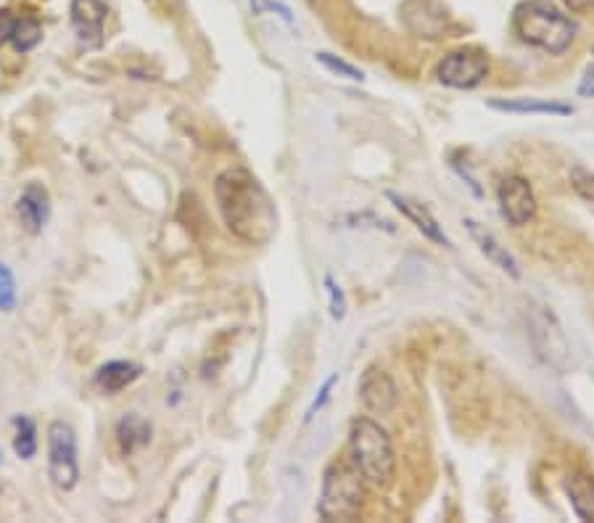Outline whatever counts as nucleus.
Here are the masks:
<instances>
[{
    "label": "nucleus",
    "mask_w": 594,
    "mask_h": 523,
    "mask_svg": "<svg viewBox=\"0 0 594 523\" xmlns=\"http://www.w3.org/2000/svg\"><path fill=\"white\" fill-rule=\"evenodd\" d=\"M214 199L222 220L243 244L264 246L278 233V212L270 193L243 167H230L214 180Z\"/></svg>",
    "instance_id": "1"
},
{
    "label": "nucleus",
    "mask_w": 594,
    "mask_h": 523,
    "mask_svg": "<svg viewBox=\"0 0 594 523\" xmlns=\"http://www.w3.org/2000/svg\"><path fill=\"white\" fill-rule=\"evenodd\" d=\"M513 30L526 45L558 56L571 48L579 27L552 0H526L515 8Z\"/></svg>",
    "instance_id": "2"
},
{
    "label": "nucleus",
    "mask_w": 594,
    "mask_h": 523,
    "mask_svg": "<svg viewBox=\"0 0 594 523\" xmlns=\"http://www.w3.org/2000/svg\"><path fill=\"white\" fill-rule=\"evenodd\" d=\"M349 450L354 468L362 473L367 484L386 489L394 481L396 457L389 434L375 420L357 418L349 431Z\"/></svg>",
    "instance_id": "3"
},
{
    "label": "nucleus",
    "mask_w": 594,
    "mask_h": 523,
    "mask_svg": "<svg viewBox=\"0 0 594 523\" xmlns=\"http://www.w3.org/2000/svg\"><path fill=\"white\" fill-rule=\"evenodd\" d=\"M354 463L333 460L323 476V492L317 502V513L325 521H354L365 505V484Z\"/></svg>",
    "instance_id": "4"
},
{
    "label": "nucleus",
    "mask_w": 594,
    "mask_h": 523,
    "mask_svg": "<svg viewBox=\"0 0 594 523\" xmlns=\"http://www.w3.org/2000/svg\"><path fill=\"white\" fill-rule=\"evenodd\" d=\"M528 339L534 344L536 354L544 365H550L558 373L571 368V344L565 339V331L555 312L544 304H531L526 310Z\"/></svg>",
    "instance_id": "5"
},
{
    "label": "nucleus",
    "mask_w": 594,
    "mask_h": 523,
    "mask_svg": "<svg viewBox=\"0 0 594 523\" xmlns=\"http://www.w3.org/2000/svg\"><path fill=\"white\" fill-rule=\"evenodd\" d=\"M48 476L61 492H72L80 484L77 434L66 420H53L48 426Z\"/></svg>",
    "instance_id": "6"
},
{
    "label": "nucleus",
    "mask_w": 594,
    "mask_h": 523,
    "mask_svg": "<svg viewBox=\"0 0 594 523\" xmlns=\"http://www.w3.org/2000/svg\"><path fill=\"white\" fill-rule=\"evenodd\" d=\"M489 74V61L476 51H455L439 64V80L449 88L470 90L481 85Z\"/></svg>",
    "instance_id": "7"
},
{
    "label": "nucleus",
    "mask_w": 594,
    "mask_h": 523,
    "mask_svg": "<svg viewBox=\"0 0 594 523\" xmlns=\"http://www.w3.org/2000/svg\"><path fill=\"white\" fill-rule=\"evenodd\" d=\"M497 201L499 212L510 225L521 228V225H528L536 217V196L528 180H523V177L507 175L497 185Z\"/></svg>",
    "instance_id": "8"
},
{
    "label": "nucleus",
    "mask_w": 594,
    "mask_h": 523,
    "mask_svg": "<svg viewBox=\"0 0 594 523\" xmlns=\"http://www.w3.org/2000/svg\"><path fill=\"white\" fill-rule=\"evenodd\" d=\"M69 14H72L74 32L85 48L103 45V27H106V16H109L106 0H72Z\"/></svg>",
    "instance_id": "9"
},
{
    "label": "nucleus",
    "mask_w": 594,
    "mask_h": 523,
    "mask_svg": "<svg viewBox=\"0 0 594 523\" xmlns=\"http://www.w3.org/2000/svg\"><path fill=\"white\" fill-rule=\"evenodd\" d=\"M16 217L30 236H40L51 220V193L43 183H27L16 199Z\"/></svg>",
    "instance_id": "10"
},
{
    "label": "nucleus",
    "mask_w": 594,
    "mask_h": 523,
    "mask_svg": "<svg viewBox=\"0 0 594 523\" xmlns=\"http://www.w3.org/2000/svg\"><path fill=\"white\" fill-rule=\"evenodd\" d=\"M357 391H360L362 405L375 415H389L396 407V399H399L391 376L386 370L378 368V365H370V368L362 373Z\"/></svg>",
    "instance_id": "11"
},
{
    "label": "nucleus",
    "mask_w": 594,
    "mask_h": 523,
    "mask_svg": "<svg viewBox=\"0 0 594 523\" xmlns=\"http://www.w3.org/2000/svg\"><path fill=\"white\" fill-rule=\"evenodd\" d=\"M389 199L394 201V207L399 209V212L407 217L410 222H415V228L423 233L426 238H431V241H436V244H444L449 246V238L447 233L439 228V222H436V217H433L431 212H428L423 204H418V201L407 199V196H399V193H389Z\"/></svg>",
    "instance_id": "12"
},
{
    "label": "nucleus",
    "mask_w": 594,
    "mask_h": 523,
    "mask_svg": "<svg viewBox=\"0 0 594 523\" xmlns=\"http://www.w3.org/2000/svg\"><path fill=\"white\" fill-rule=\"evenodd\" d=\"M143 368H140L138 362H127V360H114L101 365L93 378V384L96 389H101L103 394H117V391L127 389L140 378Z\"/></svg>",
    "instance_id": "13"
},
{
    "label": "nucleus",
    "mask_w": 594,
    "mask_h": 523,
    "mask_svg": "<svg viewBox=\"0 0 594 523\" xmlns=\"http://www.w3.org/2000/svg\"><path fill=\"white\" fill-rule=\"evenodd\" d=\"M465 225H468L470 236H473V241L478 244V249L484 251L486 257L492 259V262L499 267V270H505V273H510L513 278H518V275H521V270H518V262L513 259V254H510L505 246L499 244L497 238H494L489 230L481 228L476 220H465Z\"/></svg>",
    "instance_id": "14"
},
{
    "label": "nucleus",
    "mask_w": 594,
    "mask_h": 523,
    "mask_svg": "<svg viewBox=\"0 0 594 523\" xmlns=\"http://www.w3.org/2000/svg\"><path fill=\"white\" fill-rule=\"evenodd\" d=\"M565 494L581 521H594V476L592 473H571L565 479Z\"/></svg>",
    "instance_id": "15"
},
{
    "label": "nucleus",
    "mask_w": 594,
    "mask_h": 523,
    "mask_svg": "<svg viewBox=\"0 0 594 523\" xmlns=\"http://www.w3.org/2000/svg\"><path fill=\"white\" fill-rule=\"evenodd\" d=\"M489 106L497 111H510V114H558V117H568L571 106L558 104V101H547V98H513V101H502L494 98Z\"/></svg>",
    "instance_id": "16"
},
{
    "label": "nucleus",
    "mask_w": 594,
    "mask_h": 523,
    "mask_svg": "<svg viewBox=\"0 0 594 523\" xmlns=\"http://www.w3.org/2000/svg\"><path fill=\"white\" fill-rule=\"evenodd\" d=\"M117 442L119 450L125 452V455L135 452L138 447H146L151 442V423L140 418L138 413H127L125 418L119 420Z\"/></svg>",
    "instance_id": "17"
},
{
    "label": "nucleus",
    "mask_w": 594,
    "mask_h": 523,
    "mask_svg": "<svg viewBox=\"0 0 594 523\" xmlns=\"http://www.w3.org/2000/svg\"><path fill=\"white\" fill-rule=\"evenodd\" d=\"M43 40V24L37 22L35 16H16L14 35H11V45L16 53H30L37 48V43Z\"/></svg>",
    "instance_id": "18"
},
{
    "label": "nucleus",
    "mask_w": 594,
    "mask_h": 523,
    "mask_svg": "<svg viewBox=\"0 0 594 523\" xmlns=\"http://www.w3.org/2000/svg\"><path fill=\"white\" fill-rule=\"evenodd\" d=\"M14 452L22 460H32L37 452V428L30 418H24V415H16L14 418Z\"/></svg>",
    "instance_id": "19"
},
{
    "label": "nucleus",
    "mask_w": 594,
    "mask_h": 523,
    "mask_svg": "<svg viewBox=\"0 0 594 523\" xmlns=\"http://www.w3.org/2000/svg\"><path fill=\"white\" fill-rule=\"evenodd\" d=\"M16 307V280L8 265L0 262V312H11Z\"/></svg>",
    "instance_id": "20"
},
{
    "label": "nucleus",
    "mask_w": 594,
    "mask_h": 523,
    "mask_svg": "<svg viewBox=\"0 0 594 523\" xmlns=\"http://www.w3.org/2000/svg\"><path fill=\"white\" fill-rule=\"evenodd\" d=\"M571 185L573 191L579 193L584 201H592L594 204V172L584 170V167H573L571 170Z\"/></svg>",
    "instance_id": "21"
},
{
    "label": "nucleus",
    "mask_w": 594,
    "mask_h": 523,
    "mask_svg": "<svg viewBox=\"0 0 594 523\" xmlns=\"http://www.w3.org/2000/svg\"><path fill=\"white\" fill-rule=\"evenodd\" d=\"M317 61H320L323 67H328L330 72H336V74H341V77H346V80H365L360 69L352 67V64H346V61L336 59L333 53H317Z\"/></svg>",
    "instance_id": "22"
},
{
    "label": "nucleus",
    "mask_w": 594,
    "mask_h": 523,
    "mask_svg": "<svg viewBox=\"0 0 594 523\" xmlns=\"http://www.w3.org/2000/svg\"><path fill=\"white\" fill-rule=\"evenodd\" d=\"M325 286H328L330 294V315L336 317V320H341V317H344V296H341L338 286L333 283V278H325Z\"/></svg>",
    "instance_id": "23"
},
{
    "label": "nucleus",
    "mask_w": 594,
    "mask_h": 523,
    "mask_svg": "<svg viewBox=\"0 0 594 523\" xmlns=\"http://www.w3.org/2000/svg\"><path fill=\"white\" fill-rule=\"evenodd\" d=\"M14 24L16 16L8 11V8H0V45L11 43V35H14Z\"/></svg>",
    "instance_id": "24"
},
{
    "label": "nucleus",
    "mask_w": 594,
    "mask_h": 523,
    "mask_svg": "<svg viewBox=\"0 0 594 523\" xmlns=\"http://www.w3.org/2000/svg\"><path fill=\"white\" fill-rule=\"evenodd\" d=\"M336 381H338V376H330L328 381H325V384H323V389H320V394H317V399H315V402H312V407H309L307 420H312V418H315V413H317V410H320V407H323L325 402H328V397H330V389H333V384H336Z\"/></svg>",
    "instance_id": "25"
},
{
    "label": "nucleus",
    "mask_w": 594,
    "mask_h": 523,
    "mask_svg": "<svg viewBox=\"0 0 594 523\" xmlns=\"http://www.w3.org/2000/svg\"><path fill=\"white\" fill-rule=\"evenodd\" d=\"M563 3L573 14H592L594 11V0H563Z\"/></svg>",
    "instance_id": "26"
},
{
    "label": "nucleus",
    "mask_w": 594,
    "mask_h": 523,
    "mask_svg": "<svg viewBox=\"0 0 594 523\" xmlns=\"http://www.w3.org/2000/svg\"><path fill=\"white\" fill-rule=\"evenodd\" d=\"M579 93L581 96H594V64L587 69V72H584V80H581V85H579Z\"/></svg>",
    "instance_id": "27"
}]
</instances>
